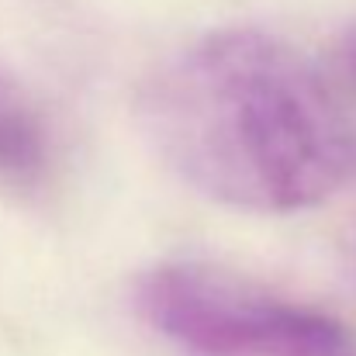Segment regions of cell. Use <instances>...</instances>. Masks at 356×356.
<instances>
[{"label": "cell", "mask_w": 356, "mask_h": 356, "mask_svg": "<svg viewBox=\"0 0 356 356\" xmlns=\"http://www.w3.org/2000/svg\"><path fill=\"white\" fill-rule=\"evenodd\" d=\"M49 131L24 87L0 70V180L28 184L45 173Z\"/></svg>", "instance_id": "cell-3"}, {"label": "cell", "mask_w": 356, "mask_h": 356, "mask_svg": "<svg viewBox=\"0 0 356 356\" xmlns=\"http://www.w3.org/2000/svg\"><path fill=\"white\" fill-rule=\"evenodd\" d=\"M142 322L191 356H356L332 312L204 259H166L135 280Z\"/></svg>", "instance_id": "cell-2"}, {"label": "cell", "mask_w": 356, "mask_h": 356, "mask_svg": "<svg viewBox=\"0 0 356 356\" xmlns=\"http://www.w3.org/2000/svg\"><path fill=\"white\" fill-rule=\"evenodd\" d=\"M142 128L159 159L201 197L294 215L329 201L353 166L343 101L287 38L218 28L145 83Z\"/></svg>", "instance_id": "cell-1"}, {"label": "cell", "mask_w": 356, "mask_h": 356, "mask_svg": "<svg viewBox=\"0 0 356 356\" xmlns=\"http://www.w3.org/2000/svg\"><path fill=\"white\" fill-rule=\"evenodd\" d=\"M336 70H339L343 90H350L353 101H356V21L339 35V45H336Z\"/></svg>", "instance_id": "cell-4"}]
</instances>
